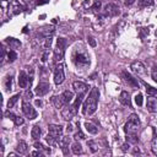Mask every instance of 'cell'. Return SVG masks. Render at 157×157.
<instances>
[{
  "instance_id": "cell-1",
  "label": "cell",
  "mask_w": 157,
  "mask_h": 157,
  "mask_svg": "<svg viewBox=\"0 0 157 157\" xmlns=\"http://www.w3.org/2000/svg\"><path fill=\"white\" fill-rule=\"evenodd\" d=\"M98 97H99V91H98L97 87H93L91 90L88 97L83 102V105H82V114L83 115H92L96 112Z\"/></svg>"
},
{
  "instance_id": "cell-2",
  "label": "cell",
  "mask_w": 157,
  "mask_h": 157,
  "mask_svg": "<svg viewBox=\"0 0 157 157\" xmlns=\"http://www.w3.org/2000/svg\"><path fill=\"white\" fill-rule=\"evenodd\" d=\"M72 61L77 69H87L90 66V55L81 48H76L72 53Z\"/></svg>"
},
{
  "instance_id": "cell-3",
  "label": "cell",
  "mask_w": 157,
  "mask_h": 157,
  "mask_svg": "<svg viewBox=\"0 0 157 157\" xmlns=\"http://www.w3.org/2000/svg\"><path fill=\"white\" fill-rule=\"evenodd\" d=\"M139 129H140V119H139L137 114L132 113V114H130V117H129V119L124 126V131L126 135L128 134H136L139 131Z\"/></svg>"
},
{
  "instance_id": "cell-4",
  "label": "cell",
  "mask_w": 157,
  "mask_h": 157,
  "mask_svg": "<svg viewBox=\"0 0 157 157\" xmlns=\"http://www.w3.org/2000/svg\"><path fill=\"white\" fill-rule=\"evenodd\" d=\"M65 45H66V40L64 38H59L56 40V48L54 49V59L55 61H61L65 54Z\"/></svg>"
},
{
  "instance_id": "cell-5",
  "label": "cell",
  "mask_w": 157,
  "mask_h": 157,
  "mask_svg": "<svg viewBox=\"0 0 157 157\" xmlns=\"http://www.w3.org/2000/svg\"><path fill=\"white\" fill-rule=\"evenodd\" d=\"M76 113H77V105H76L75 103H72L71 105H67L66 108H64V109L61 110V115H63V118H64L65 120L72 119V118L76 115Z\"/></svg>"
},
{
  "instance_id": "cell-6",
  "label": "cell",
  "mask_w": 157,
  "mask_h": 157,
  "mask_svg": "<svg viewBox=\"0 0 157 157\" xmlns=\"http://www.w3.org/2000/svg\"><path fill=\"white\" fill-rule=\"evenodd\" d=\"M22 112H23V114H25L28 119H36V118H37V112H36V109H34L27 101H23V102H22Z\"/></svg>"
},
{
  "instance_id": "cell-7",
  "label": "cell",
  "mask_w": 157,
  "mask_h": 157,
  "mask_svg": "<svg viewBox=\"0 0 157 157\" xmlns=\"http://www.w3.org/2000/svg\"><path fill=\"white\" fill-rule=\"evenodd\" d=\"M130 69H131L132 72H135V74L139 75V76L146 74V67H145V65H144L140 60H135V61H132L131 65H130Z\"/></svg>"
},
{
  "instance_id": "cell-8",
  "label": "cell",
  "mask_w": 157,
  "mask_h": 157,
  "mask_svg": "<svg viewBox=\"0 0 157 157\" xmlns=\"http://www.w3.org/2000/svg\"><path fill=\"white\" fill-rule=\"evenodd\" d=\"M64 78H65L64 65L60 64V65H58V66L55 67V71H54V82H55L56 85H60V83H63Z\"/></svg>"
},
{
  "instance_id": "cell-9",
  "label": "cell",
  "mask_w": 157,
  "mask_h": 157,
  "mask_svg": "<svg viewBox=\"0 0 157 157\" xmlns=\"http://www.w3.org/2000/svg\"><path fill=\"white\" fill-rule=\"evenodd\" d=\"M49 90H50V85H49L48 82H39V83L37 85V87H36L34 92H36V94H37V96L42 97V96L47 94V93L49 92Z\"/></svg>"
},
{
  "instance_id": "cell-10",
  "label": "cell",
  "mask_w": 157,
  "mask_h": 157,
  "mask_svg": "<svg viewBox=\"0 0 157 157\" xmlns=\"http://www.w3.org/2000/svg\"><path fill=\"white\" fill-rule=\"evenodd\" d=\"M103 10H104V13L107 16H117L119 13V7L115 4H112V2L110 4H107Z\"/></svg>"
},
{
  "instance_id": "cell-11",
  "label": "cell",
  "mask_w": 157,
  "mask_h": 157,
  "mask_svg": "<svg viewBox=\"0 0 157 157\" xmlns=\"http://www.w3.org/2000/svg\"><path fill=\"white\" fill-rule=\"evenodd\" d=\"M48 131H49V134H52L53 136H55V137H60V136H63V126L61 125H56V124H50L49 126H48Z\"/></svg>"
},
{
  "instance_id": "cell-12",
  "label": "cell",
  "mask_w": 157,
  "mask_h": 157,
  "mask_svg": "<svg viewBox=\"0 0 157 157\" xmlns=\"http://www.w3.org/2000/svg\"><path fill=\"white\" fill-rule=\"evenodd\" d=\"M121 76H123V78H124V81L129 85V86H131V87H139V83H137V80L136 78H134L128 71H123L121 72Z\"/></svg>"
},
{
  "instance_id": "cell-13",
  "label": "cell",
  "mask_w": 157,
  "mask_h": 157,
  "mask_svg": "<svg viewBox=\"0 0 157 157\" xmlns=\"http://www.w3.org/2000/svg\"><path fill=\"white\" fill-rule=\"evenodd\" d=\"M72 87H74V90L77 92V94H80V93L85 94V93L87 92V90H88V86H87L85 82H82V81H75V82L72 83Z\"/></svg>"
},
{
  "instance_id": "cell-14",
  "label": "cell",
  "mask_w": 157,
  "mask_h": 157,
  "mask_svg": "<svg viewBox=\"0 0 157 157\" xmlns=\"http://www.w3.org/2000/svg\"><path fill=\"white\" fill-rule=\"evenodd\" d=\"M146 107H147L148 112L156 113V112H157V97H156V96H150V97L147 98Z\"/></svg>"
},
{
  "instance_id": "cell-15",
  "label": "cell",
  "mask_w": 157,
  "mask_h": 157,
  "mask_svg": "<svg viewBox=\"0 0 157 157\" xmlns=\"http://www.w3.org/2000/svg\"><path fill=\"white\" fill-rule=\"evenodd\" d=\"M50 102H52V104H53L56 109H61V108L66 104L61 94H59V96H53V97L50 98Z\"/></svg>"
},
{
  "instance_id": "cell-16",
  "label": "cell",
  "mask_w": 157,
  "mask_h": 157,
  "mask_svg": "<svg viewBox=\"0 0 157 157\" xmlns=\"http://www.w3.org/2000/svg\"><path fill=\"white\" fill-rule=\"evenodd\" d=\"M28 85H29V77L27 76L25 71H21L18 74V86L21 88H26Z\"/></svg>"
},
{
  "instance_id": "cell-17",
  "label": "cell",
  "mask_w": 157,
  "mask_h": 157,
  "mask_svg": "<svg viewBox=\"0 0 157 157\" xmlns=\"http://www.w3.org/2000/svg\"><path fill=\"white\" fill-rule=\"evenodd\" d=\"M22 5L20 4L18 0H12L11 1V5L9 4V10H11V13L12 15H18L21 11H22Z\"/></svg>"
},
{
  "instance_id": "cell-18",
  "label": "cell",
  "mask_w": 157,
  "mask_h": 157,
  "mask_svg": "<svg viewBox=\"0 0 157 157\" xmlns=\"http://www.w3.org/2000/svg\"><path fill=\"white\" fill-rule=\"evenodd\" d=\"M119 101L123 105H126L129 108H131V99H130V94L126 91H121L120 96H119Z\"/></svg>"
},
{
  "instance_id": "cell-19",
  "label": "cell",
  "mask_w": 157,
  "mask_h": 157,
  "mask_svg": "<svg viewBox=\"0 0 157 157\" xmlns=\"http://www.w3.org/2000/svg\"><path fill=\"white\" fill-rule=\"evenodd\" d=\"M58 144H59V146L61 147V150H63V152H64V155H66L67 153V147H69V144H70V137L69 136H60L59 137V140H58Z\"/></svg>"
},
{
  "instance_id": "cell-20",
  "label": "cell",
  "mask_w": 157,
  "mask_h": 157,
  "mask_svg": "<svg viewBox=\"0 0 157 157\" xmlns=\"http://www.w3.org/2000/svg\"><path fill=\"white\" fill-rule=\"evenodd\" d=\"M39 33L43 37H50L54 33V27L53 26H44V27L39 28Z\"/></svg>"
},
{
  "instance_id": "cell-21",
  "label": "cell",
  "mask_w": 157,
  "mask_h": 157,
  "mask_svg": "<svg viewBox=\"0 0 157 157\" xmlns=\"http://www.w3.org/2000/svg\"><path fill=\"white\" fill-rule=\"evenodd\" d=\"M16 151H17V153H20V155H26V153L28 152V145H27L25 141H20V142L17 144Z\"/></svg>"
},
{
  "instance_id": "cell-22",
  "label": "cell",
  "mask_w": 157,
  "mask_h": 157,
  "mask_svg": "<svg viewBox=\"0 0 157 157\" xmlns=\"http://www.w3.org/2000/svg\"><path fill=\"white\" fill-rule=\"evenodd\" d=\"M6 43L9 44V47L11 49H17V48L21 47V42L18 39H16V38H7L6 39Z\"/></svg>"
},
{
  "instance_id": "cell-23",
  "label": "cell",
  "mask_w": 157,
  "mask_h": 157,
  "mask_svg": "<svg viewBox=\"0 0 157 157\" xmlns=\"http://www.w3.org/2000/svg\"><path fill=\"white\" fill-rule=\"evenodd\" d=\"M40 134H42V130H40V126L39 125H34L32 128V131H31V136L33 140H38L40 137Z\"/></svg>"
},
{
  "instance_id": "cell-24",
  "label": "cell",
  "mask_w": 157,
  "mask_h": 157,
  "mask_svg": "<svg viewBox=\"0 0 157 157\" xmlns=\"http://www.w3.org/2000/svg\"><path fill=\"white\" fill-rule=\"evenodd\" d=\"M61 96H63V98H64V101H65V103L66 104H69L71 101H72V98H74V93L71 92V91H64L63 93H61Z\"/></svg>"
},
{
  "instance_id": "cell-25",
  "label": "cell",
  "mask_w": 157,
  "mask_h": 157,
  "mask_svg": "<svg viewBox=\"0 0 157 157\" xmlns=\"http://www.w3.org/2000/svg\"><path fill=\"white\" fill-rule=\"evenodd\" d=\"M71 151H72V153H75V155H81V153L83 152L82 146H81L78 142H74V144H72V146H71Z\"/></svg>"
},
{
  "instance_id": "cell-26",
  "label": "cell",
  "mask_w": 157,
  "mask_h": 157,
  "mask_svg": "<svg viewBox=\"0 0 157 157\" xmlns=\"http://www.w3.org/2000/svg\"><path fill=\"white\" fill-rule=\"evenodd\" d=\"M85 126H86V130L90 132V134H97L98 132V128L96 126V125H93V124H91V123H85Z\"/></svg>"
},
{
  "instance_id": "cell-27",
  "label": "cell",
  "mask_w": 157,
  "mask_h": 157,
  "mask_svg": "<svg viewBox=\"0 0 157 157\" xmlns=\"http://www.w3.org/2000/svg\"><path fill=\"white\" fill-rule=\"evenodd\" d=\"M87 146L90 147V150H91L92 152H96V151H98V148H99L98 142L94 141V140H90V141H87Z\"/></svg>"
},
{
  "instance_id": "cell-28",
  "label": "cell",
  "mask_w": 157,
  "mask_h": 157,
  "mask_svg": "<svg viewBox=\"0 0 157 157\" xmlns=\"http://www.w3.org/2000/svg\"><path fill=\"white\" fill-rule=\"evenodd\" d=\"M58 140H59V139L55 137V136H53L52 134H48V135L45 136V141H47L50 146H54L55 144H58Z\"/></svg>"
},
{
  "instance_id": "cell-29",
  "label": "cell",
  "mask_w": 157,
  "mask_h": 157,
  "mask_svg": "<svg viewBox=\"0 0 157 157\" xmlns=\"http://www.w3.org/2000/svg\"><path fill=\"white\" fill-rule=\"evenodd\" d=\"M18 98H20V94H15V96H12V97L9 99V102H7V108H12V107L16 104V102L18 101Z\"/></svg>"
},
{
  "instance_id": "cell-30",
  "label": "cell",
  "mask_w": 157,
  "mask_h": 157,
  "mask_svg": "<svg viewBox=\"0 0 157 157\" xmlns=\"http://www.w3.org/2000/svg\"><path fill=\"white\" fill-rule=\"evenodd\" d=\"M126 141H128L129 144H137L139 139H137L136 134H128V135H126Z\"/></svg>"
},
{
  "instance_id": "cell-31",
  "label": "cell",
  "mask_w": 157,
  "mask_h": 157,
  "mask_svg": "<svg viewBox=\"0 0 157 157\" xmlns=\"http://www.w3.org/2000/svg\"><path fill=\"white\" fill-rule=\"evenodd\" d=\"M145 87H146L147 94H150V96H156L157 94V88H155V87H152L150 85H146V83H145Z\"/></svg>"
},
{
  "instance_id": "cell-32",
  "label": "cell",
  "mask_w": 157,
  "mask_h": 157,
  "mask_svg": "<svg viewBox=\"0 0 157 157\" xmlns=\"http://www.w3.org/2000/svg\"><path fill=\"white\" fill-rule=\"evenodd\" d=\"M17 59V53L15 52V50H10L9 53H7V60L10 61V63H12V61H15Z\"/></svg>"
},
{
  "instance_id": "cell-33",
  "label": "cell",
  "mask_w": 157,
  "mask_h": 157,
  "mask_svg": "<svg viewBox=\"0 0 157 157\" xmlns=\"http://www.w3.org/2000/svg\"><path fill=\"white\" fill-rule=\"evenodd\" d=\"M139 4L142 7H147V6H152L155 4V0H139Z\"/></svg>"
},
{
  "instance_id": "cell-34",
  "label": "cell",
  "mask_w": 157,
  "mask_h": 157,
  "mask_svg": "<svg viewBox=\"0 0 157 157\" xmlns=\"http://www.w3.org/2000/svg\"><path fill=\"white\" fill-rule=\"evenodd\" d=\"M5 87H6V90L9 91H11L12 90V77L11 76H7L6 77V80H5Z\"/></svg>"
},
{
  "instance_id": "cell-35",
  "label": "cell",
  "mask_w": 157,
  "mask_h": 157,
  "mask_svg": "<svg viewBox=\"0 0 157 157\" xmlns=\"http://www.w3.org/2000/svg\"><path fill=\"white\" fill-rule=\"evenodd\" d=\"M142 94L141 93H137L136 96H135V102H136V104L140 107V105H142Z\"/></svg>"
},
{
  "instance_id": "cell-36",
  "label": "cell",
  "mask_w": 157,
  "mask_h": 157,
  "mask_svg": "<svg viewBox=\"0 0 157 157\" xmlns=\"http://www.w3.org/2000/svg\"><path fill=\"white\" fill-rule=\"evenodd\" d=\"M53 43V38L52 37H45V42H44V48H50Z\"/></svg>"
},
{
  "instance_id": "cell-37",
  "label": "cell",
  "mask_w": 157,
  "mask_h": 157,
  "mask_svg": "<svg viewBox=\"0 0 157 157\" xmlns=\"http://www.w3.org/2000/svg\"><path fill=\"white\" fill-rule=\"evenodd\" d=\"M74 137H75L76 140H83V139H85V134H83L81 130H78V131L74 135Z\"/></svg>"
},
{
  "instance_id": "cell-38",
  "label": "cell",
  "mask_w": 157,
  "mask_h": 157,
  "mask_svg": "<svg viewBox=\"0 0 157 157\" xmlns=\"http://www.w3.org/2000/svg\"><path fill=\"white\" fill-rule=\"evenodd\" d=\"M152 152L155 153V155H157V136H155V139H153V141H152Z\"/></svg>"
},
{
  "instance_id": "cell-39",
  "label": "cell",
  "mask_w": 157,
  "mask_h": 157,
  "mask_svg": "<svg viewBox=\"0 0 157 157\" xmlns=\"http://www.w3.org/2000/svg\"><path fill=\"white\" fill-rule=\"evenodd\" d=\"M13 121H15V124H16L17 126H20V125H22V124L25 123V120H23V118H21V117H16V119H15Z\"/></svg>"
},
{
  "instance_id": "cell-40",
  "label": "cell",
  "mask_w": 157,
  "mask_h": 157,
  "mask_svg": "<svg viewBox=\"0 0 157 157\" xmlns=\"http://www.w3.org/2000/svg\"><path fill=\"white\" fill-rule=\"evenodd\" d=\"M99 9H101V1L99 0H96L94 4H93V6H92V10L96 11V10H99Z\"/></svg>"
},
{
  "instance_id": "cell-41",
  "label": "cell",
  "mask_w": 157,
  "mask_h": 157,
  "mask_svg": "<svg viewBox=\"0 0 157 157\" xmlns=\"http://www.w3.org/2000/svg\"><path fill=\"white\" fill-rule=\"evenodd\" d=\"M48 58H49V52H48V50H45V52L43 53V55H42V61H43V63H45V61L48 60Z\"/></svg>"
},
{
  "instance_id": "cell-42",
  "label": "cell",
  "mask_w": 157,
  "mask_h": 157,
  "mask_svg": "<svg viewBox=\"0 0 157 157\" xmlns=\"http://www.w3.org/2000/svg\"><path fill=\"white\" fill-rule=\"evenodd\" d=\"M32 96H33V94H32V92H31L29 90H27V91H26V93H25V101L31 99V98H32Z\"/></svg>"
},
{
  "instance_id": "cell-43",
  "label": "cell",
  "mask_w": 157,
  "mask_h": 157,
  "mask_svg": "<svg viewBox=\"0 0 157 157\" xmlns=\"http://www.w3.org/2000/svg\"><path fill=\"white\" fill-rule=\"evenodd\" d=\"M5 115H6L9 119H11V120H15V119H16V117H17V115H15V114H12V113H10V112H6V113H5Z\"/></svg>"
},
{
  "instance_id": "cell-44",
  "label": "cell",
  "mask_w": 157,
  "mask_h": 157,
  "mask_svg": "<svg viewBox=\"0 0 157 157\" xmlns=\"http://www.w3.org/2000/svg\"><path fill=\"white\" fill-rule=\"evenodd\" d=\"M34 147H36L37 150H45L44 146H43L40 142H34Z\"/></svg>"
},
{
  "instance_id": "cell-45",
  "label": "cell",
  "mask_w": 157,
  "mask_h": 157,
  "mask_svg": "<svg viewBox=\"0 0 157 157\" xmlns=\"http://www.w3.org/2000/svg\"><path fill=\"white\" fill-rule=\"evenodd\" d=\"M151 75H152V78L157 82V67H155V69L152 70V74H151Z\"/></svg>"
},
{
  "instance_id": "cell-46",
  "label": "cell",
  "mask_w": 157,
  "mask_h": 157,
  "mask_svg": "<svg viewBox=\"0 0 157 157\" xmlns=\"http://www.w3.org/2000/svg\"><path fill=\"white\" fill-rule=\"evenodd\" d=\"M88 43L91 44V47H96V44H97V43H96V40H94L92 37H88Z\"/></svg>"
},
{
  "instance_id": "cell-47",
  "label": "cell",
  "mask_w": 157,
  "mask_h": 157,
  "mask_svg": "<svg viewBox=\"0 0 157 157\" xmlns=\"http://www.w3.org/2000/svg\"><path fill=\"white\" fill-rule=\"evenodd\" d=\"M129 147H130V145H129V142L128 144H124V145H121V150L125 152V151H129Z\"/></svg>"
},
{
  "instance_id": "cell-48",
  "label": "cell",
  "mask_w": 157,
  "mask_h": 157,
  "mask_svg": "<svg viewBox=\"0 0 157 157\" xmlns=\"http://www.w3.org/2000/svg\"><path fill=\"white\" fill-rule=\"evenodd\" d=\"M42 155H43V153L40 152V150H39V151H33V152L31 153V156H39V157H40Z\"/></svg>"
},
{
  "instance_id": "cell-49",
  "label": "cell",
  "mask_w": 157,
  "mask_h": 157,
  "mask_svg": "<svg viewBox=\"0 0 157 157\" xmlns=\"http://www.w3.org/2000/svg\"><path fill=\"white\" fill-rule=\"evenodd\" d=\"M72 129H74V126H72L71 124H69V125L66 126V131H67V132H71V131H72Z\"/></svg>"
},
{
  "instance_id": "cell-50",
  "label": "cell",
  "mask_w": 157,
  "mask_h": 157,
  "mask_svg": "<svg viewBox=\"0 0 157 157\" xmlns=\"http://www.w3.org/2000/svg\"><path fill=\"white\" fill-rule=\"evenodd\" d=\"M134 1H135V0H124V2H125L126 5H131V4H134Z\"/></svg>"
},
{
  "instance_id": "cell-51",
  "label": "cell",
  "mask_w": 157,
  "mask_h": 157,
  "mask_svg": "<svg viewBox=\"0 0 157 157\" xmlns=\"http://www.w3.org/2000/svg\"><path fill=\"white\" fill-rule=\"evenodd\" d=\"M47 0H37V5H42V4H45Z\"/></svg>"
},
{
  "instance_id": "cell-52",
  "label": "cell",
  "mask_w": 157,
  "mask_h": 157,
  "mask_svg": "<svg viewBox=\"0 0 157 157\" xmlns=\"http://www.w3.org/2000/svg\"><path fill=\"white\" fill-rule=\"evenodd\" d=\"M36 104H37V105H42V101H40V99H37V101H36Z\"/></svg>"
},
{
  "instance_id": "cell-53",
  "label": "cell",
  "mask_w": 157,
  "mask_h": 157,
  "mask_svg": "<svg viewBox=\"0 0 157 157\" xmlns=\"http://www.w3.org/2000/svg\"><path fill=\"white\" fill-rule=\"evenodd\" d=\"M6 5H7V2H6L5 0H2V2H1V6H2V7H5Z\"/></svg>"
},
{
  "instance_id": "cell-54",
  "label": "cell",
  "mask_w": 157,
  "mask_h": 157,
  "mask_svg": "<svg viewBox=\"0 0 157 157\" xmlns=\"http://www.w3.org/2000/svg\"><path fill=\"white\" fill-rule=\"evenodd\" d=\"M15 156H16V153H13V152H12V153H9V156H7V157H15Z\"/></svg>"
},
{
  "instance_id": "cell-55",
  "label": "cell",
  "mask_w": 157,
  "mask_h": 157,
  "mask_svg": "<svg viewBox=\"0 0 157 157\" xmlns=\"http://www.w3.org/2000/svg\"><path fill=\"white\" fill-rule=\"evenodd\" d=\"M23 1H25V2H28V1H29V0H23Z\"/></svg>"
}]
</instances>
